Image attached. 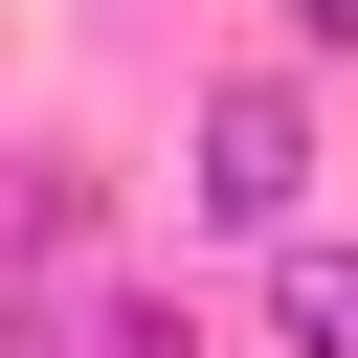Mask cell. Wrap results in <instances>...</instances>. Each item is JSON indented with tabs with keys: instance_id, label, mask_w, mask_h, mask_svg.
<instances>
[{
	"instance_id": "6da1fadb",
	"label": "cell",
	"mask_w": 358,
	"mask_h": 358,
	"mask_svg": "<svg viewBox=\"0 0 358 358\" xmlns=\"http://www.w3.org/2000/svg\"><path fill=\"white\" fill-rule=\"evenodd\" d=\"M291 179H313V112L291 90H224L201 112V224H291Z\"/></svg>"
},
{
	"instance_id": "7a4b0ae2",
	"label": "cell",
	"mask_w": 358,
	"mask_h": 358,
	"mask_svg": "<svg viewBox=\"0 0 358 358\" xmlns=\"http://www.w3.org/2000/svg\"><path fill=\"white\" fill-rule=\"evenodd\" d=\"M268 313H291V358H358V268H336V246H291V291H268Z\"/></svg>"
}]
</instances>
